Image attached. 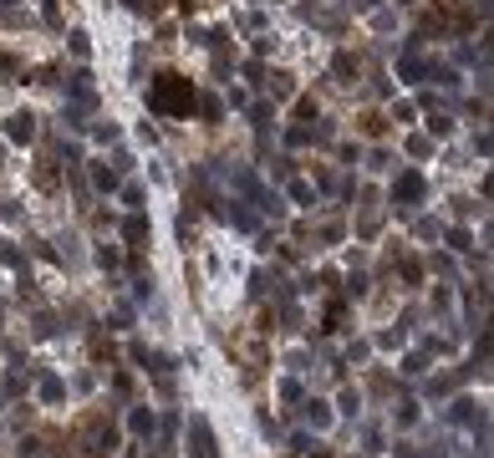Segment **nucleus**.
<instances>
[{"instance_id":"1","label":"nucleus","mask_w":494,"mask_h":458,"mask_svg":"<svg viewBox=\"0 0 494 458\" xmlns=\"http://www.w3.org/2000/svg\"><path fill=\"white\" fill-rule=\"evenodd\" d=\"M148 102H153V113H163V117H189L199 97H194V82L163 72V77H153V87H148Z\"/></svg>"}]
</instances>
